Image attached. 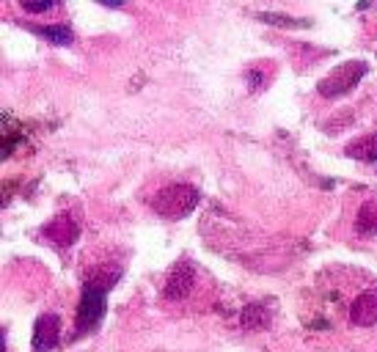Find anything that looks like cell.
Returning a JSON list of instances; mask_svg holds the SVG:
<instances>
[{"label": "cell", "instance_id": "cell-14", "mask_svg": "<svg viewBox=\"0 0 377 352\" xmlns=\"http://www.w3.org/2000/svg\"><path fill=\"white\" fill-rule=\"evenodd\" d=\"M100 3H102V6H107V9H119L124 0H100Z\"/></svg>", "mask_w": 377, "mask_h": 352}, {"label": "cell", "instance_id": "cell-6", "mask_svg": "<svg viewBox=\"0 0 377 352\" xmlns=\"http://www.w3.org/2000/svg\"><path fill=\"white\" fill-rule=\"evenodd\" d=\"M350 319L358 328L377 325V289L358 294L356 300H353V306H350Z\"/></svg>", "mask_w": 377, "mask_h": 352}, {"label": "cell", "instance_id": "cell-5", "mask_svg": "<svg viewBox=\"0 0 377 352\" xmlns=\"http://www.w3.org/2000/svg\"><path fill=\"white\" fill-rule=\"evenodd\" d=\"M61 319L55 314H44L33 325V352H50L58 341Z\"/></svg>", "mask_w": 377, "mask_h": 352}, {"label": "cell", "instance_id": "cell-11", "mask_svg": "<svg viewBox=\"0 0 377 352\" xmlns=\"http://www.w3.org/2000/svg\"><path fill=\"white\" fill-rule=\"evenodd\" d=\"M240 319H243V328H265L267 325V311L262 309L259 303H251V306L243 309Z\"/></svg>", "mask_w": 377, "mask_h": 352}, {"label": "cell", "instance_id": "cell-13", "mask_svg": "<svg viewBox=\"0 0 377 352\" xmlns=\"http://www.w3.org/2000/svg\"><path fill=\"white\" fill-rule=\"evenodd\" d=\"M17 3H20L28 14H42V11L55 6V0H17Z\"/></svg>", "mask_w": 377, "mask_h": 352}, {"label": "cell", "instance_id": "cell-3", "mask_svg": "<svg viewBox=\"0 0 377 352\" xmlns=\"http://www.w3.org/2000/svg\"><path fill=\"white\" fill-rule=\"evenodd\" d=\"M105 314V289L85 284L83 294H80V306H78V331H91L97 328V322Z\"/></svg>", "mask_w": 377, "mask_h": 352}, {"label": "cell", "instance_id": "cell-8", "mask_svg": "<svg viewBox=\"0 0 377 352\" xmlns=\"http://www.w3.org/2000/svg\"><path fill=\"white\" fill-rule=\"evenodd\" d=\"M347 157L361 160V163H375L377 160V132L372 135H361L347 146Z\"/></svg>", "mask_w": 377, "mask_h": 352}, {"label": "cell", "instance_id": "cell-4", "mask_svg": "<svg viewBox=\"0 0 377 352\" xmlns=\"http://www.w3.org/2000/svg\"><path fill=\"white\" fill-rule=\"evenodd\" d=\"M193 281H196V270L190 267L188 262H179L176 267L171 270L166 287H163V297L166 300H182L188 297L190 289H193Z\"/></svg>", "mask_w": 377, "mask_h": 352}, {"label": "cell", "instance_id": "cell-10", "mask_svg": "<svg viewBox=\"0 0 377 352\" xmlns=\"http://www.w3.org/2000/svg\"><path fill=\"white\" fill-rule=\"evenodd\" d=\"M31 31L53 44H72V39H75L66 25H42V28H31Z\"/></svg>", "mask_w": 377, "mask_h": 352}, {"label": "cell", "instance_id": "cell-9", "mask_svg": "<svg viewBox=\"0 0 377 352\" xmlns=\"http://www.w3.org/2000/svg\"><path fill=\"white\" fill-rule=\"evenodd\" d=\"M356 231L363 237H377V201H369L358 209Z\"/></svg>", "mask_w": 377, "mask_h": 352}, {"label": "cell", "instance_id": "cell-2", "mask_svg": "<svg viewBox=\"0 0 377 352\" xmlns=\"http://www.w3.org/2000/svg\"><path fill=\"white\" fill-rule=\"evenodd\" d=\"M366 63L363 61H347L341 63V66H336L334 72L322 80V83L317 85V91L322 94V97H341V94H347V91H353L358 83H361V78L366 75Z\"/></svg>", "mask_w": 377, "mask_h": 352}, {"label": "cell", "instance_id": "cell-12", "mask_svg": "<svg viewBox=\"0 0 377 352\" xmlns=\"http://www.w3.org/2000/svg\"><path fill=\"white\" fill-rule=\"evenodd\" d=\"M259 20L270 22V25H281V28H303V20H292V17H284V14H259Z\"/></svg>", "mask_w": 377, "mask_h": 352}, {"label": "cell", "instance_id": "cell-1", "mask_svg": "<svg viewBox=\"0 0 377 352\" xmlns=\"http://www.w3.org/2000/svg\"><path fill=\"white\" fill-rule=\"evenodd\" d=\"M198 204V190L193 185H171L163 187L154 198H152V207L157 215L171 218V220H179L190 215V209Z\"/></svg>", "mask_w": 377, "mask_h": 352}, {"label": "cell", "instance_id": "cell-7", "mask_svg": "<svg viewBox=\"0 0 377 352\" xmlns=\"http://www.w3.org/2000/svg\"><path fill=\"white\" fill-rule=\"evenodd\" d=\"M44 237H50L55 245H61V248H69L78 237H80V228L78 223L69 218V215H58V218H53L47 226H44Z\"/></svg>", "mask_w": 377, "mask_h": 352}]
</instances>
